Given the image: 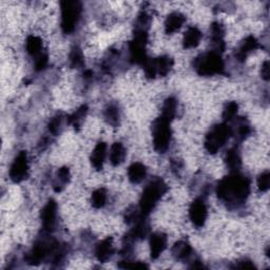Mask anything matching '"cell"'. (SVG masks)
Returning a JSON list of instances; mask_svg holds the SVG:
<instances>
[{"label": "cell", "instance_id": "28", "mask_svg": "<svg viewBox=\"0 0 270 270\" xmlns=\"http://www.w3.org/2000/svg\"><path fill=\"white\" fill-rule=\"evenodd\" d=\"M105 119L109 125L116 127L119 124V119H121L118 108L113 105L108 106L105 110Z\"/></svg>", "mask_w": 270, "mask_h": 270}, {"label": "cell", "instance_id": "34", "mask_svg": "<svg viewBox=\"0 0 270 270\" xmlns=\"http://www.w3.org/2000/svg\"><path fill=\"white\" fill-rule=\"evenodd\" d=\"M145 74L148 78L152 79L157 76V68H156V62L155 59H147L146 63L143 65Z\"/></svg>", "mask_w": 270, "mask_h": 270}, {"label": "cell", "instance_id": "35", "mask_svg": "<svg viewBox=\"0 0 270 270\" xmlns=\"http://www.w3.org/2000/svg\"><path fill=\"white\" fill-rule=\"evenodd\" d=\"M270 186V173L269 171L263 172L257 178V187L259 191H267Z\"/></svg>", "mask_w": 270, "mask_h": 270}, {"label": "cell", "instance_id": "2", "mask_svg": "<svg viewBox=\"0 0 270 270\" xmlns=\"http://www.w3.org/2000/svg\"><path fill=\"white\" fill-rule=\"evenodd\" d=\"M167 185L161 178H155L150 182L142 194L139 201V211L145 216L148 215L157 205L159 199L166 193Z\"/></svg>", "mask_w": 270, "mask_h": 270}, {"label": "cell", "instance_id": "19", "mask_svg": "<svg viewBox=\"0 0 270 270\" xmlns=\"http://www.w3.org/2000/svg\"><path fill=\"white\" fill-rule=\"evenodd\" d=\"M202 39V32L195 27L189 28L183 38V45L186 49H192L199 45Z\"/></svg>", "mask_w": 270, "mask_h": 270}, {"label": "cell", "instance_id": "26", "mask_svg": "<svg viewBox=\"0 0 270 270\" xmlns=\"http://www.w3.org/2000/svg\"><path fill=\"white\" fill-rule=\"evenodd\" d=\"M70 170L67 167H63L58 170L56 179L54 182V190L56 192L63 191V189L66 187V185L70 182Z\"/></svg>", "mask_w": 270, "mask_h": 270}, {"label": "cell", "instance_id": "8", "mask_svg": "<svg viewBox=\"0 0 270 270\" xmlns=\"http://www.w3.org/2000/svg\"><path fill=\"white\" fill-rule=\"evenodd\" d=\"M29 174V161L27 152L22 151L19 153L10 168V178L14 183H21L28 177Z\"/></svg>", "mask_w": 270, "mask_h": 270}, {"label": "cell", "instance_id": "36", "mask_svg": "<svg viewBox=\"0 0 270 270\" xmlns=\"http://www.w3.org/2000/svg\"><path fill=\"white\" fill-rule=\"evenodd\" d=\"M48 62H49V57L45 52H43L41 55L35 57L34 58V65H35L36 71H43V70L47 67Z\"/></svg>", "mask_w": 270, "mask_h": 270}, {"label": "cell", "instance_id": "10", "mask_svg": "<svg viewBox=\"0 0 270 270\" xmlns=\"http://www.w3.org/2000/svg\"><path fill=\"white\" fill-rule=\"evenodd\" d=\"M57 205L54 199H50L42 211V222L45 231L51 232L56 225Z\"/></svg>", "mask_w": 270, "mask_h": 270}, {"label": "cell", "instance_id": "9", "mask_svg": "<svg viewBox=\"0 0 270 270\" xmlns=\"http://www.w3.org/2000/svg\"><path fill=\"white\" fill-rule=\"evenodd\" d=\"M207 215L208 211L205 202L202 198L194 199L189 209V217L191 219L192 224L198 228L204 226L207 219Z\"/></svg>", "mask_w": 270, "mask_h": 270}, {"label": "cell", "instance_id": "39", "mask_svg": "<svg viewBox=\"0 0 270 270\" xmlns=\"http://www.w3.org/2000/svg\"><path fill=\"white\" fill-rule=\"evenodd\" d=\"M236 268H254V265L250 262V261H247V259H243V261L238 262L236 265H235Z\"/></svg>", "mask_w": 270, "mask_h": 270}, {"label": "cell", "instance_id": "12", "mask_svg": "<svg viewBox=\"0 0 270 270\" xmlns=\"http://www.w3.org/2000/svg\"><path fill=\"white\" fill-rule=\"evenodd\" d=\"M167 247V236L162 232L153 233L150 237V252L152 258H157Z\"/></svg>", "mask_w": 270, "mask_h": 270}, {"label": "cell", "instance_id": "18", "mask_svg": "<svg viewBox=\"0 0 270 270\" xmlns=\"http://www.w3.org/2000/svg\"><path fill=\"white\" fill-rule=\"evenodd\" d=\"M146 175H147V169L143 164L134 163L129 167L128 177L131 183L133 184L142 183L146 178Z\"/></svg>", "mask_w": 270, "mask_h": 270}, {"label": "cell", "instance_id": "13", "mask_svg": "<svg viewBox=\"0 0 270 270\" xmlns=\"http://www.w3.org/2000/svg\"><path fill=\"white\" fill-rule=\"evenodd\" d=\"M210 33H211V38H212V44L214 46V52L219 53L223 52L225 49V43H224V34L225 30L224 27L218 24V23H213L211 28H210Z\"/></svg>", "mask_w": 270, "mask_h": 270}, {"label": "cell", "instance_id": "37", "mask_svg": "<svg viewBox=\"0 0 270 270\" xmlns=\"http://www.w3.org/2000/svg\"><path fill=\"white\" fill-rule=\"evenodd\" d=\"M121 268L124 269H145L148 268V266L144 263L141 262H129V261H125L123 263H121L118 265Z\"/></svg>", "mask_w": 270, "mask_h": 270}, {"label": "cell", "instance_id": "20", "mask_svg": "<svg viewBox=\"0 0 270 270\" xmlns=\"http://www.w3.org/2000/svg\"><path fill=\"white\" fill-rule=\"evenodd\" d=\"M172 254L178 261H186V259L191 256L192 248L189 243L185 241H179L173 246Z\"/></svg>", "mask_w": 270, "mask_h": 270}, {"label": "cell", "instance_id": "1", "mask_svg": "<svg viewBox=\"0 0 270 270\" xmlns=\"http://www.w3.org/2000/svg\"><path fill=\"white\" fill-rule=\"evenodd\" d=\"M250 193L249 178L238 172H232L224 177L216 186L218 198L230 207L241 206Z\"/></svg>", "mask_w": 270, "mask_h": 270}, {"label": "cell", "instance_id": "30", "mask_svg": "<svg viewBox=\"0 0 270 270\" xmlns=\"http://www.w3.org/2000/svg\"><path fill=\"white\" fill-rule=\"evenodd\" d=\"M106 201H107L106 190L104 188H99V189L95 190V191L92 194V198H91V202H92L93 207L97 208V209L102 208V207L105 206Z\"/></svg>", "mask_w": 270, "mask_h": 270}, {"label": "cell", "instance_id": "24", "mask_svg": "<svg viewBox=\"0 0 270 270\" xmlns=\"http://www.w3.org/2000/svg\"><path fill=\"white\" fill-rule=\"evenodd\" d=\"M176 108H177V102L173 97H169L166 99V102L163 106V111L161 117H163L166 121L171 123L172 119L175 117L176 114Z\"/></svg>", "mask_w": 270, "mask_h": 270}, {"label": "cell", "instance_id": "4", "mask_svg": "<svg viewBox=\"0 0 270 270\" xmlns=\"http://www.w3.org/2000/svg\"><path fill=\"white\" fill-rule=\"evenodd\" d=\"M232 135V130L227 124H219L214 126L206 135L205 149L209 153L214 154L222 149Z\"/></svg>", "mask_w": 270, "mask_h": 270}, {"label": "cell", "instance_id": "22", "mask_svg": "<svg viewBox=\"0 0 270 270\" xmlns=\"http://www.w3.org/2000/svg\"><path fill=\"white\" fill-rule=\"evenodd\" d=\"M110 163L113 166L121 165L126 157V149L121 143H115L110 149Z\"/></svg>", "mask_w": 270, "mask_h": 270}, {"label": "cell", "instance_id": "29", "mask_svg": "<svg viewBox=\"0 0 270 270\" xmlns=\"http://www.w3.org/2000/svg\"><path fill=\"white\" fill-rule=\"evenodd\" d=\"M85 64L83 51L78 47H74L70 53V66L75 69L83 68Z\"/></svg>", "mask_w": 270, "mask_h": 270}, {"label": "cell", "instance_id": "23", "mask_svg": "<svg viewBox=\"0 0 270 270\" xmlns=\"http://www.w3.org/2000/svg\"><path fill=\"white\" fill-rule=\"evenodd\" d=\"M27 52L33 58L37 57L43 53V42L42 39L37 36H29L26 43Z\"/></svg>", "mask_w": 270, "mask_h": 270}, {"label": "cell", "instance_id": "7", "mask_svg": "<svg viewBox=\"0 0 270 270\" xmlns=\"http://www.w3.org/2000/svg\"><path fill=\"white\" fill-rule=\"evenodd\" d=\"M58 244L54 239H38L31 251L26 256L27 262L31 265H37L42 263L48 256H52Z\"/></svg>", "mask_w": 270, "mask_h": 270}, {"label": "cell", "instance_id": "11", "mask_svg": "<svg viewBox=\"0 0 270 270\" xmlns=\"http://www.w3.org/2000/svg\"><path fill=\"white\" fill-rule=\"evenodd\" d=\"M114 253L113 239L112 237H108L104 241L99 242L95 248V255L99 262L105 263L109 261Z\"/></svg>", "mask_w": 270, "mask_h": 270}, {"label": "cell", "instance_id": "33", "mask_svg": "<svg viewBox=\"0 0 270 270\" xmlns=\"http://www.w3.org/2000/svg\"><path fill=\"white\" fill-rule=\"evenodd\" d=\"M237 109H238V106L234 102H231V103L226 105V107L224 109V112H223V118L225 119L226 122L232 121V119L236 116Z\"/></svg>", "mask_w": 270, "mask_h": 270}, {"label": "cell", "instance_id": "32", "mask_svg": "<svg viewBox=\"0 0 270 270\" xmlns=\"http://www.w3.org/2000/svg\"><path fill=\"white\" fill-rule=\"evenodd\" d=\"M63 119L64 118H63L62 114H57L56 116H54L48 125L49 131L54 135H57L59 132H61V129L63 126Z\"/></svg>", "mask_w": 270, "mask_h": 270}, {"label": "cell", "instance_id": "31", "mask_svg": "<svg viewBox=\"0 0 270 270\" xmlns=\"http://www.w3.org/2000/svg\"><path fill=\"white\" fill-rule=\"evenodd\" d=\"M250 133H251V127H250L249 123L245 121V119H241V121L237 123L235 136L239 141H243Z\"/></svg>", "mask_w": 270, "mask_h": 270}, {"label": "cell", "instance_id": "38", "mask_svg": "<svg viewBox=\"0 0 270 270\" xmlns=\"http://www.w3.org/2000/svg\"><path fill=\"white\" fill-rule=\"evenodd\" d=\"M261 74H262V78L264 79V81H269V62H265L263 65H262V70H261Z\"/></svg>", "mask_w": 270, "mask_h": 270}, {"label": "cell", "instance_id": "15", "mask_svg": "<svg viewBox=\"0 0 270 270\" xmlns=\"http://www.w3.org/2000/svg\"><path fill=\"white\" fill-rule=\"evenodd\" d=\"M257 48H258V43L255 39V37L248 36L242 43V45H241V47H239L235 56L239 62H244L245 59L247 58V56L251 52H253L254 50H256Z\"/></svg>", "mask_w": 270, "mask_h": 270}, {"label": "cell", "instance_id": "16", "mask_svg": "<svg viewBox=\"0 0 270 270\" xmlns=\"http://www.w3.org/2000/svg\"><path fill=\"white\" fill-rule=\"evenodd\" d=\"M107 156V145L104 142L98 143L91 154V164L96 170H102Z\"/></svg>", "mask_w": 270, "mask_h": 270}, {"label": "cell", "instance_id": "25", "mask_svg": "<svg viewBox=\"0 0 270 270\" xmlns=\"http://www.w3.org/2000/svg\"><path fill=\"white\" fill-rule=\"evenodd\" d=\"M155 62L157 68V75L161 77L167 76L173 67V59L169 56H161L155 59Z\"/></svg>", "mask_w": 270, "mask_h": 270}, {"label": "cell", "instance_id": "17", "mask_svg": "<svg viewBox=\"0 0 270 270\" xmlns=\"http://www.w3.org/2000/svg\"><path fill=\"white\" fill-rule=\"evenodd\" d=\"M186 21V18L183 14L181 13H172L170 14L166 22H165V31L167 34H172L174 32H176L177 30H179L182 28V26L184 25Z\"/></svg>", "mask_w": 270, "mask_h": 270}, {"label": "cell", "instance_id": "27", "mask_svg": "<svg viewBox=\"0 0 270 270\" xmlns=\"http://www.w3.org/2000/svg\"><path fill=\"white\" fill-rule=\"evenodd\" d=\"M87 112H88L87 105H83L81 108H78L72 115L69 116L68 118L69 123L71 124L74 128H79L84 122Z\"/></svg>", "mask_w": 270, "mask_h": 270}, {"label": "cell", "instance_id": "3", "mask_svg": "<svg viewBox=\"0 0 270 270\" xmlns=\"http://www.w3.org/2000/svg\"><path fill=\"white\" fill-rule=\"evenodd\" d=\"M224 62L219 55L214 51L204 53L195 58L194 69L201 76H212L222 74L224 71Z\"/></svg>", "mask_w": 270, "mask_h": 270}, {"label": "cell", "instance_id": "6", "mask_svg": "<svg viewBox=\"0 0 270 270\" xmlns=\"http://www.w3.org/2000/svg\"><path fill=\"white\" fill-rule=\"evenodd\" d=\"M152 132L154 149L158 153H165L171 142L172 131L170 128V122L166 121L163 117L157 118L153 125Z\"/></svg>", "mask_w": 270, "mask_h": 270}, {"label": "cell", "instance_id": "21", "mask_svg": "<svg viewBox=\"0 0 270 270\" xmlns=\"http://www.w3.org/2000/svg\"><path fill=\"white\" fill-rule=\"evenodd\" d=\"M225 162H226L227 167L231 170L232 172L238 171V169L241 168V165H242V158H241V155H239V152L236 148L230 149L229 151L226 153Z\"/></svg>", "mask_w": 270, "mask_h": 270}, {"label": "cell", "instance_id": "5", "mask_svg": "<svg viewBox=\"0 0 270 270\" xmlns=\"http://www.w3.org/2000/svg\"><path fill=\"white\" fill-rule=\"evenodd\" d=\"M62 11V30L65 34L74 32L82 15V4L79 2H63L61 4Z\"/></svg>", "mask_w": 270, "mask_h": 270}, {"label": "cell", "instance_id": "14", "mask_svg": "<svg viewBox=\"0 0 270 270\" xmlns=\"http://www.w3.org/2000/svg\"><path fill=\"white\" fill-rule=\"evenodd\" d=\"M145 216L139 217L137 221L133 223V227L131 229V231L128 234V238L131 239V241H135V239H141L144 238L148 233H149V225L145 221Z\"/></svg>", "mask_w": 270, "mask_h": 270}]
</instances>
